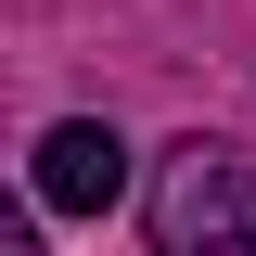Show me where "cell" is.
<instances>
[{
    "label": "cell",
    "instance_id": "obj_1",
    "mask_svg": "<svg viewBox=\"0 0 256 256\" xmlns=\"http://www.w3.org/2000/svg\"><path fill=\"white\" fill-rule=\"evenodd\" d=\"M154 244L166 256H244L256 244V154L244 141H180L154 166Z\"/></svg>",
    "mask_w": 256,
    "mask_h": 256
},
{
    "label": "cell",
    "instance_id": "obj_2",
    "mask_svg": "<svg viewBox=\"0 0 256 256\" xmlns=\"http://www.w3.org/2000/svg\"><path fill=\"white\" fill-rule=\"evenodd\" d=\"M116 192H128V141L102 116H64L52 141H38V205H52V218H102Z\"/></svg>",
    "mask_w": 256,
    "mask_h": 256
}]
</instances>
